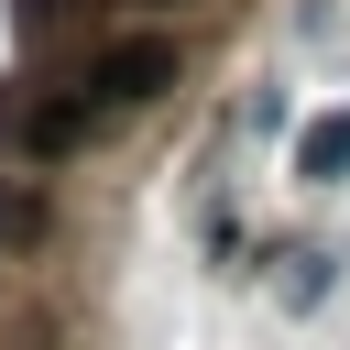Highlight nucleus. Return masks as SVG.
<instances>
[{"label": "nucleus", "mask_w": 350, "mask_h": 350, "mask_svg": "<svg viewBox=\"0 0 350 350\" xmlns=\"http://www.w3.org/2000/svg\"><path fill=\"white\" fill-rule=\"evenodd\" d=\"M295 175L306 186H350V109H317L295 131Z\"/></svg>", "instance_id": "4"}, {"label": "nucleus", "mask_w": 350, "mask_h": 350, "mask_svg": "<svg viewBox=\"0 0 350 350\" xmlns=\"http://www.w3.org/2000/svg\"><path fill=\"white\" fill-rule=\"evenodd\" d=\"M77 88L98 98V120H109V109H142V98H164V88H175V44H164V33H120Z\"/></svg>", "instance_id": "1"}, {"label": "nucleus", "mask_w": 350, "mask_h": 350, "mask_svg": "<svg viewBox=\"0 0 350 350\" xmlns=\"http://www.w3.org/2000/svg\"><path fill=\"white\" fill-rule=\"evenodd\" d=\"M44 219H55V208H44V186H0V252H33V241H44Z\"/></svg>", "instance_id": "5"}, {"label": "nucleus", "mask_w": 350, "mask_h": 350, "mask_svg": "<svg viewBox=\"0 0 350 350\" xmlns=\"http://www.w3.org/2000/svg\"><path fill=\"white\" fill-rule=\"evenodd\" d=\"M55 11H66V0H22V22H55Z\"/></svg>", "instance_id": "6"}, {"label": "nucleus", "mask_w": 350, "mask_h": 350, "mask_svg": "<svg viewBox=\"0 0 350 350\" xmlns=\"http://www.w3.org/2000/svg\"><path fill=\"white\" fill-rule=\"evenodd\" d=\"M88 131H98V98H88V88H66V98H33V109L11 120V142H22V153H66V142H88Z\"/></svg>", "instance_id": "2"}, {"label": "nucleus", "mask_w": 350, "mask_h": 350, "mask_svg": "<svg viewBox=\"0 0 350 350\" xmlns=\"http://www.w3.org/2000/svg\"><path fill=\"white\" fill-rule=\"evenodd\" d=\"M328 284H339V252L328 241H295V252H273V306H328Z\"/></svg>", "instance_id": "3"}]
</instances>
